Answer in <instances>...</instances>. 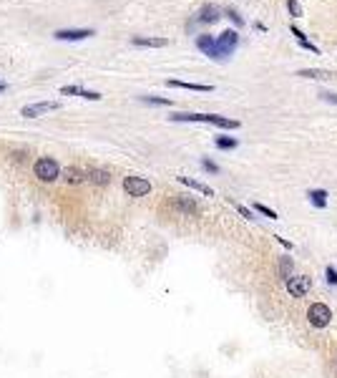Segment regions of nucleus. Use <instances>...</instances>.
Returning a JSON list of instances; mask_svg holds the SVG:
<instances>
[{
    "mask_svg": "<svg viewBox=\"0 0 337 378\" xmlns=\"http://www.w3.org/2000/svg\"><path fill=\"white\" fill-rule=\"evenodd\" d=\"M171 121H199V124H211V126H219V129H239V121L237 119H227V116H219V114H192V111H174L169 114Z\"/></svg>",
    "mask_w": 337,
    "mask_h": 378,
    "instance_id": "obj_1",
    "label": "nucleus"
},
{
    "mask_svg": "<svg viewBox=\"0 0 337 378\" xmlns=\"http://www.w3.org/2000/svg\"><path fill=\"white\" fill-rule=\"evenodd\" d=\"M307 323L315 328V330H322V328H327L330 323H332V307L327 305V302H312L310 307H307Z\"/></svg>",
    "mask_w": 337,
    "mask_h": 378,
    "instance_id": "obj_2",
    "label": "nucleus"
},
{
    "mask_svg": "<svg viewBox=\"0 0 337 378\" xmlns=\"http://www.w3.org/2000/svg\"><path fill=\"white\" fill-rule=\"evenodd\" d=\"M33 174H35L41 182H56V179L61 177V166H58L56 159L41 156V159L35 161V166H33Z\"/></svg>",
    "mask_w": 337,
    "mask_h": 378,
    "instance_id": "obj_3",
    "label": "nucleus"
},
{
    "mask_svg": "<svg viewBox=\"0 0 337 378\" xmlns=\"http://www.w3.org/2000/svg\"><path fill=\"white\" fill-rule=\"evenodd\" d=\"M284 288H287V293H289L292 298H305V295L312 290V278H310V275H292V278L284 283Z\"/></svg>",
    "mask_w": 337,
    "mask_h": 378,
    "instance_id": "obj_4",
    "label": "nucleus"
},
{
    "mask_svg": "<svg viewBox=\"0 0 337 378\" xmlns=\"http://www.w3.org/2000/svg\"><path fill=\"white\" fill-rule=\"evenodd\" d=\"M239 46V33L237 30H224L219 38H216V48H219V56H221V61H227L232 53H234V48Z\"/></svg>",
    "mask_w": 337,
    "mask_h": 378,
    "instance_id": "obj_5",
    "label": "nucleus"
},
{
    "mask_svg": "<svg viewBox=\"0 0 337 378\" xmlns=\"http://www.w3.org/2000/svg\"><path fill=\"white\" fill-rule=\"evenodd\" d=\"M124 189L129 192V197H146L148 192H151V182L148 179H143V177H126L124 179Z\"/></svg>",
    "mask_w": 337,
    "mask_h": 378,
    "instance_id": "obj_6",
    "label": "nucleus"
},
{
    "mask_svg": "<svg viewBox=\"0 0 337 378\" xmlns=\"http://www.w3.org/2000/svg\"><path fill=\"white\" fill-rule=\"evenodd\" d=\"M58 109H61V104H58V101H38V104L23 106V109H20V116H25V119H35V116H41V114L58 111Z\"/></svg>",
    "mask_w": 337,
    "mask_h": 378,
    "instance_id": "obj_7",
    "label": "nucleus"
},
{
    "mask_svg": "<svg viewBox=\"0 0 337 378\" xmlns=\"http://www.w3.org/2000/svg\"><path fill=\"white\" fill-rule=\"evenodd\" d=\"M96 30L93 28H61L53 33L56 41H83V38H91Z\"/></svg>",
    "mask_w": 337,
    "mask_h": 378,
    "instance_id": "obj_8",
    "label": "nucleus"
},
{
    "mask_svg": "<svg viewBox=\"0 0 337 378\" xmlns=\"http://www.w3.org/2000/svg\"><path fill=\"white\" fill-rule=\"evenodd\" d=\"M197 48L206 53L211 61H221V56H219V48H216V41L211 38V36H199L197 38Z\"/></svg>",
    "mask_w": 337,
    "mask_h": 378,
    "instance_id": "obj_9",
    "label": "nucleus"
},
{
    "mask_svg": "<svg viewBox=\"0 0 337 378\" xmlns=\"http://www.w3.org/2000/svg\"><path fill=\"white\" fill-rule=\"evenodd\" d=\"M277 272H279V278L287 283V280L294 275V260H292L289 255H279V260H277Z\"/></svg>",
    "mask_w": 337,
    "mask_h": 378,
    "instance_id": "obj_10",
    "label": "nucleus"
},
{
    "mask_svg": "<svg viewBox=\"0 0 337 378\" xmlns=\"http://www.w3.org/2000/svg\"><path fill=\"white\" fill-rule=\"evenodd\" d=\"M174 207H176L179 212H184V215H197V212H199V204L194 202V197H181V194H176Z\"/></svg>",
    "mask_w": 337,
    "mask_h": 378,
    "instance_id": "obj_11",
    "label": "nucleus"
},
{
    "mask_svg": "<svg viewBox=\"0 0 337 378\" xmlns=\"http://www.w3.org/2000/svg\"><path fill=\"white\" fill-rule=\"evenodd\" d=\"M299 78H310V81H327V78H335V71H325V68H302L297 71Z\"/></svg>",
    "mask_w": 337,
    "mask_h": 378,
    "instance_id": "obj_12",
    "label": "nucleus"
},
{
    "mask_svg": "<svg viewBox=\"0 0 337 378\" xmlns=\"http://www.w3.org/2000/svg\"><path fill=\"white\" fill-rule=\"evenodd\" d=\"M131 43L138 46V48H164V46H169L166 38H143V36H134Z\"/></svg>",
    "mask_w": 337,
    "mask_h": 378,
    "instance_id": "obj_13",
    "label": "nucleus"
},
{
    "mask_svg": "<svg viewBox=\"0 0 337 378\" xmlns=\"http://www.w3.org/2000/svg\"><path fill=\"white\" fill-rule=\"evenodd\" d=\"M184 187H189V189H194V192H202L206 197H214V189L209 187V184H204V182H197V179H192V177H176Z\"/></svg>",
    "mask_w": 337,
    "mask_h": 378,
    "instance_id": "obj_14",
    "label": "nucleus"
},
{
    "mask_svg": "<svg viewBox=\"0 0 337 378\" xmlns=\"http://www.w3.org/2000/svg\"><path fill=\"white\" fill-rule=\"evenodd\" d=\"M63 179H66V184H83V182H88V174L78 166H68L63 171Z\"/></svg>",
    "mask_w": 337,
    "mask_h": 378,
    "instance_id": "obj_15",
    "label": "nucleus"
},
{
    "mask_svg": "<svg viewBox=\"0 0 337 378\" xmlns=\"http://www.w3.org/2000/svg\"><path fill=\"white\" fill-rule=\"evenodd\" d=\"M86 174H88V182H91V184H98V187H106V184L111 182V174H108L106 169H96V166H93V169H88Z\"/></svg>",
    "mask_w": 337,
    "mask_h": 378,
    "instance_id": "obj_16",
    "label": "nucleus"
},
{
    "mask_svg": "<svg viewBox=\"0 0 337 378\" xmlns=\"http://www.w3.org/2000/svg\"><path fill=\"white\" fill-rule=\"evenodd\" d=\"M307 197H310V202H312L317 210H325V207H327V197H330V194H327V189H310V192H307Z\"/></svg>",
    "mask_w": 337,
    "mask_h": 378,
    "instance_id": "obj_17",
    "label": "nucleus"
},
{
    "mask_svg": "<svg viewBox=\"0 0 337 378\" xmlns=\"http://www.w3.org/2000/svg\"><path fill=\"white\" fill-rule=\"evenodd\" d=\"M221 15H219V8L216 5H204L202 10H199V23H216Z\"/></svg>",
    "mask_w": 337,
    "mask_h": 378,
    "instance_id": "obj_18",
    "label": "nucleus"
},
{
    "mask_svg": "<svg viewBox=\"0 0 337 378\" xmlns=\"http://www.w3.org/2000/svg\"><path fill=\"white\" fill-rule=\"evenodd\" d=\"M166 83L176 86V88H189V91H211V86H206V83H189V81H176V78H169Z\"/></svg>",
    "mask_w": 337,
    "mask_h": 378,
    "instance_id": "obj_19",
    "label": "nucleus"
},
{
    "mask_svg": "<svg viewBox=\"0 0 337 378\" xmlns=\"http://www.w3.org/2000/svg\"><path fill=\"white\" fill-rule=\"evenodd\" d=\"M292 36H294V38L299 41V46H302V48H307V51H312V53H320V51H317V46H315V43H310V41L305 38V33H302L299 28H294V23H292Z\"/></svg>",
    "mask_w": 337,
    "mask_h": 378,
    "instance_id": "obj_20",
    "label": "nucleus"
},
{
    "mask_svg": "<svg viewBox=\"0 0 337 378\" xmlns=\"http://www.w3.org/2000/svg\"><path fill=\"white\" fill-rule=\"evenodd\" d=\"M214 144H216V149H224V151H229V149H237V139L234 136H216L214 139Z\"/></svg>",
    "mask_w": 337,
    "mask_h": 378,
    "instance_id": "obj_21",
    "label": "nucleus"
},
{
    "mask_svg": "<svg viewBox=\"0 0 337 378\" xmlns=\"http://www.w3.org/2000/svg\"><path fill=\"white\" fill-rule=\"evenodd\" d=\"M254 212H259V215H265L267 220H277L279 215L274 212V210H270L267 204H262V202H254Z\"/></svg>",
    "mask_w": 337,
    "mask_h": 378,
    "instance_id": "obj_22",
    "label": "nucleus"
},
{
    "mask_svg": "<svg viewBox=\"0 0 337 378\" xmlns=\"http://www.w3.org/2000/svg\"><path fill=\"white\" fill-rule=\"evenodd\" d=\"M141 101L154 106H171V98H161V96H141Z\"/></svg>",
    "mask_w": 337,
    "mask_h": 378,
    "instance_id": "obj_23",
    "label": "nucleus"
},
{
    "mask_svg": "<svg viewBox=\"0 0 337 378\" xmlns=\"http://www.w3.org/2000/svg\"><path fill=\"white\" fill-rule=\"evenodd\" d=\"M232 204H234V210L244 217V220H254V210H249V207H244V204H239V202H234V199H229Z\"/></svg>",
    "mask_w": 337,
    "mask_h": 378,
    "instance_id": "obj_24",
    "label": "nucleus"
},
{
    "mask_svg": "<svg viewBox=\"0 0 337 378\" xmlns=\"http://www.w3.org/2000/svg\"><path fill=\"white\" fill-rule=\"evenodd\" d=\"M325 280H327V285H330V288H337V270H335V265H327V267H325Z\"/></svg>",
    "mask_w": 337,
    "mask_h": 378,
    "instance_id": "obj_25",
    "label": "nucleus"
},
{
    "mask_svg": "<svg viewBox=\"0 0 337 378\" xmlns=\"http://www.w3.org/2000/svg\"><path fill=\"white\" fill-rule=\"evenodd\" d=\"M287 8H289V13H292L294 18H299V15H302V5H299V3H294V0H287Z\"/></svg>",
    "mask_w": 337,
    "mask_h": 378,
    "instance_id": "obj_26",
    "label": "nucleus"
},
{
    "mask_svg": "<svg viewBox=\"0 0 337 378\" xmlns=\"http://www.w3.org/2000/svg\"><path fill=\"white\" fill-rule=\"evenodd\" d=\"M202 166L206 169V171H211V174H219V166H216V164H214L211 159H206V156L202 159Z\"/></svg>",
    "mask_w": 337,
    "mask_h": 378,
    "instance_id": "obj_27",
    "label": "nucleus"
},
{
    "mask_svg": "<svg viewBox=\"0 0 337 378\" xmlns=\"http://www.w3.org/2000/svg\"><path fill=\"white\" fill-rule=\"evenodd\" d=\"M227 15L232 18V23H234V25H244V18H242L237 10H227Z\"/></svg>",
    "mask_w": 337,
    "mask_h": 378,
    "instance_id": "obj_28",
    "label": "nucleus"
},
{
    "mask_svg": "<svg viewBox=\"0 0 337 378\" xmlns=\"http://www.w3.org/2000/svg\"><path fill=\"white\" fill-rule=\"evenodd\" d=\"M320 98H322V101H327V104H337V93H330V91H322V93H320Z\"/></svg>",
    "mask_w": 337,
    "mask_h": 378,
    "instance_id": "obj_29",
    "label": "nucleus"
},
{
    "mask_svg": "<svg viewBox=\"0 0 337 378\" xmlns=\"http://www.w3.org/2000/svg\"><path fill=\"white\" fill-rule=\"evenodd\" d=\"M274 239H277V242H279V245H282L284 250H294V245H292L289 239H284V237H274Z\"/></svg>",
    "mask_w": 337,
    "mask_h": 378,
    "instance_id": "obj_30",
    "label": "nucleus"
},
{
    "mask_svg": "<svg viewBox=\"0 0 337 378\" xmlns=\"http://www.w3.org/2000/svg\"><path fill=\"white\" fill-rule=\"evenodd\" d=\"M5 88H8V86H5V83H0V93H3V91H5Z\"/></svg>",
    "mask_w": 337,
    "mask_h": 378,
    "instance_id": "obj_31",
    "label": "nucleus"
}]
</instances>
